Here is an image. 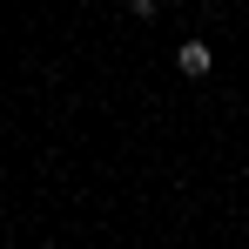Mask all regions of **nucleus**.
Segmentation results:
<instances>
[{
  "label": "nucleus",
  "instance_id": "f257e3e1",
  "mask_svg": "<svg viewBox=\"0 0 249 249\" xmlns=\"http://www.w3.org/2000/svg\"><path fill=\"white\" fill-rule=\"evenodd\" d=\"M175 68H182L189 81H202L209 68H215V47H209V41H182V47H175Z\"/></svg>",
  "mask_w": 249,
  "mask_h": 249
},
{
  "label": "nucleus",
  "instance_id": "f03ea898",
  "mask_svg": "<svg viewBox=\"0 0 249 249\" xmlns=\"http://www.w3.org/2000/svg\"><path fill=\"white\" fill-rule=\"evenodd\" d=\"M128 14L135 20H155V0H128Z\"/></svg>",
  "mask_w": 249,
  "mask_h": 249
}]
</instances>
